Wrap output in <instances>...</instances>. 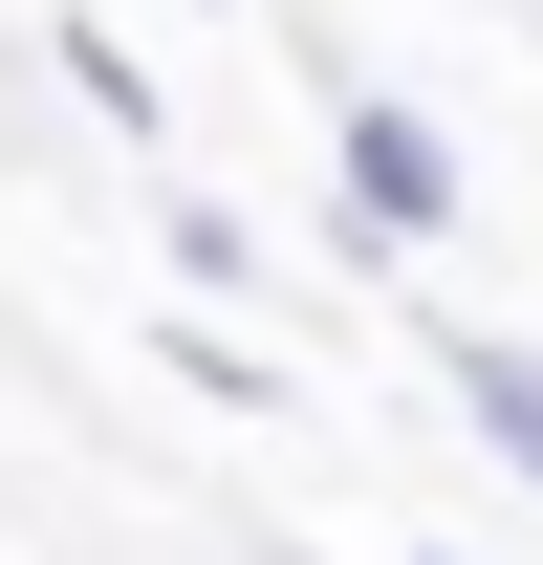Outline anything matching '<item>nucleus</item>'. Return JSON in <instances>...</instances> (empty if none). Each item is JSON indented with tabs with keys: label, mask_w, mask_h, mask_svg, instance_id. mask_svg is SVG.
Segmentation results:
<instances>
[{
	"label": "nucleus",
	"mask_w": 543,
	"mask_h": 565,
	"mask_svg": "<svg viewBox=\"0 0 543 565\" xmlns=\"http://www.w3.org/2000/svg\"><path fill=\"white\" fill-rule=\"evenodd\" d=\"M327 196H348V239H392V262H413V239H457L478 174H457V131H435L413 87H327Z\"/></svg>",
	"instance_id": "obj_1"
},
{
	"label": "nucleus",
	"mask_w": 543,
	"mask_h": 565,
	"mask_svg": "<svg viewBox=\"0 0 543 565\" xmlns=\"http://www.w3.org/2000/svg\"><path fill=\"white\" fill-rule=\"evenodd\" d=\"M435 414H457L478 457L543 500V349H500V327H435Z\"/></svg>",
	"instance_id": "obj_2"
},
{
	"label": "nucleus",
	"mask_w": 543,
	"mask_h": 565,
	"mask_svg": "<svg viewBox=\"0 0 543 565\" xmlns=\"http://www.w3.org/2000/svg\"><path fill=\"white\" fill-rule=\"evenodd\" d=\"M152 370H174V392H217V414H283V392H305V370H283L262 327H239V305H196V327H152Z\"/></svg>",
	"instance_id": "obj_3"
},
{
	"label": "nucleus",
	"mask_w": 543,
	"mask_h": 565,
	"mask_svg": "<svg viewBox=\"0 0 543 565\" xmlns=\"http://www.w3.org/2000/svg\"><path fill=\"white\" fill-rule=\"evenodd\" d=\"M66 87H87V109H109L131 152H174V109H152V44H109V22H66Z\"/></svg>",
	"instance_id": "obj_4"
},
{
	"label": "nucleus",
	"mask_w": 543,
	"mask_h": 565,
	"mask_svg": "<svg viewBox=\"0 0 543 565\" xmlns=\"http://www.w3.org/2000/svg\"><path fill=\"white\" fill-rule=\"evenodd\" d=\"M174 282L239 305V282H262V217H239V196H174Z\"/></svg>",
	"instance_id": "obj_5"
},
{
	"label": "nucleus",
	"mask_w": 543,
	"mask_h": 565,
	"mask_svg": "<svg viewBox=\"0 0 543 565\" xmlns=\"http://www.w3.org/2000/svg\"><path fill=\"white\" fill-rule=\"evenodd\" d=\"M217 22H283V0H217Z\"/></svg>",
	"instance_id": "obj_6"
},
{
	"label": "nucleus",
	"mask_w": 543,
	"mask_h": 565,
	"mask_svg": "<svg viewBox=\"0 0 543 565\" xmlns=\"http://www.w3.org/2000/svg\"><path fill=\"white\" fill-rule=\"evenodd\" d=\"M435 565H478V544H435Z\"/></svg>",
	"instance_id": "obj_7"
},
{
	"label": "nucleus",
	"mask_w": 543,
	"mask_h": 565,
	"mask_svg": "<svg viewBox=\"0 0 543 565\" xmlns=\"http://www.w3.org/2000/svg\"><path fill=\"white\" fill-rule=\"evenodd\" d=\"M522 22H543V0H522Z\"/></svg>",
	"instance_id": "obj_8"
}]
</instances>
